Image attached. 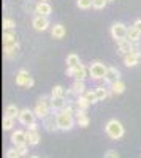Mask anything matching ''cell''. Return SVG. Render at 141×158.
I'll use <instances>...</instances> for the list:
<instances>
[{
    "label": "cell",
    "instance_id": "6da1fadb",
    "mask_svg": "<svg viewBox=\"0 0 141 158\" xmlns=\"http://www.w3.org/2000/svg\"><path fill=\"white\" fill-rule=\"evenodd\" d=\"M51 100H53V97H41L40 100H38V103L35 104V108H33V112H35L36 118L45 120L48 115H51V112H53V108H51Z\"/></svg>",
    "mask_w": 141,
    "mask_h": 158
},
{
    "label": "cell",
    "instance_id": "7a4b0ae2",
    "mask_svg": "<svg viewBox=\"0 0 141 158\" xmlns=\"http://www.w3.org/2000/svg\"><path fill=\"white\" fill-rule=\"evenodd\" d=\"M105 131H106V135L111 138V139H121L125 133V130H124V125L116 120V118H111V120L105 125Z\"/></svg>",
    "mask_w": 141,
    "mask_h": 158
},
{
    "label": "cell",
    "instance_id": "3957f363",
    "mask_svg": "<svg viewBox=\"0 0 141 158\" xmlns=\"http://www.w3.org/2000/svg\"><path fill=\"white\" fill-rule=\"evenodd\" d=\"M56 117H57L59 130H62V131H70V130L75 127V123H76L75 115L67 114L65 111H59V112H56Z\"/></svg>",
    "mask_w": 141,
    "mask_h": 158
},
{
    "label": "cell",
    "instance_id": "277c9868",
    "mask_svg": "<svg viewBox=\"0 0 141 158\" xmlns=\"http://www.w3.org/2000/svg\"><path fill=\"white\" fill-rule=\"evenodd\" d=\"M67 76L73 77L75 81H86V77L89 76V70L86 68V65L79 63V65H76V67H68Z\"/></svg>",
    "mask_w": 141,
    "mask_h": 158
},
{
    "label": "cell",
    "instance_id": "5b68a950",
    "mask_svg": "<svg viewBox=\"0 0 141 158\" xmlns=\"http://www.w3.org/2000/svg\"><path fill=\"white\" fill-rule=\"evenodd\" d=\"M106 71H108V67H105V63L94 62L91 67H89V77L94 79V81H100V79L105 77Z\"/></svg>",
    "mask_w": 141,
    "mask_h": 158
},
{
    "label": "cell",
    "instance_id": "8992f818",
    "mask_svg": "<svg viewBox=\"0 0 141 158\" xmlns=\"http://www.w3.org/2000/svg\"><path fill=\"white\" fill-rule=\"evenodd\" d=\"M111 36L116 40V41H121V40L127 38V33H129V29L125 27V25L122 22H116L111 25Z\"/></svg>",
    "mask_w": 141,
    "mask_h": 158
},
{
    "label": "cell",
    "instance_id": "52a82bcc",
    "mask_svg": "<svg viewBox=\"0 0 141 158\" xmlns=\"http://www.w3.org/2000/svg\"><path fill=\"white\" fill-rule=\"evenodd\" d=\"M35 118H36V115H35L33 111H30L29 108H24V109H21V112H19L18 120H19L22 125L29 127V125H32V123L35 122Z\"/></svg>",
    "mask_w": 141,
    "mask_h": 158
},
{
    "label": "cell",
    "instance_id": "ba28073f",
    "mask_svg": "<svg viewBox=\"0 0 141 158\" xmlns=\"http://www.w3.org/2000/svg\"><path fill=\"white\" fill-rule=\"evenodd\" d=\"M32 27L38 32H45L49 27V19L48 16H41V15H35L32 19Z\"/></svg>",
    "mask_w": 141,
    "mask_h": 158
},
{
    "label": "cell",
    "instance_id": "9c48e42d",
    "mask_svg": "<svg viewBox=\"0 0 141 158\" xmlns=\"http://www.w3.org/2000/svg\"><path fill=\"white\" fill-rule=\"evenodd\" d=\"M43 128L48 131V133H54V131L59 130V123H57L56 114H51V115H48L45 118V120H43Z\"/></svg>",
    "mask_w": 141,
    "mask_h": 158
},
{
    "label": "cell",
    "instance_id": "30bf717a",
    "mask_svg": "<svg viewBox=\"0 0 141 158\" xmlns=\"http://www.w3.org/2000/svg\"><path fill=\"white\" fill-rule=\"evenodd\" d=\"M11 142L15 144V147L22 146V144H27V131L22 130H16L11 133Z\"/></svg>",
    "mask_w": 141,
    "mask_h": 158
},
{
    "label": "cell",
    "instance_id": "8fae6325",
    "mask_svg": "<svg viewBox=\"0 0 141 158\" xmlns=\"http://www.w3.org/2000/svg\"><path fill=\"white\" fill-rule=\"evenodd\" d=\"M119 79H121V71H119L116 67H108V71H106V74H105V77H103L105 84L111 85L113 82L119 81Z\"/></svg>",
    "mask_w": 141,
    "mask_h": 158
},
{
    "label": "cell",
    "instance_id": "7c38bea8",
    "mask_svg": "<svg viewBox=\"0 0 141 158\" xmlns=\"http://www.w3.org/2000/svg\"><path fill=\"white\" fill-rule=\"evenodd\" d=\"M75 120H76V123H78L79 127H83V128H87L89 123H91V118H89L87 112L83 111V109H76L75 111Z\"/></svg>",
    "mask_w": 141,
    "mask_h": 158
},
{
    "label": "cell",
    "instance_id": "4fadbf2b",
    "mask_svg": "<svg viewBox=\"0 0 141 158\" xmlns=\"http://www.w3.org/2000/svg\"><path fill=\"white\" fill-rule=\"evenodd\" d=\"M118 48H119V54L121 56H127V54L132 52L133 43L130 41L129 38H124V40H121V41H118Z\"/></svg>",
    "mask_w": 141,
    "mask_h": 158
},
{
    "label": "cell",
    "instance_id": "5bb4252c",
    "mask_svg": "<svg viewBox=\"0 0 141 158\" xmlns=\"http://www.w3.org/2000/svg\"><path fill=\"white\" fill-rule=\"evenodd\" d=\"M67 100L65 97H53V100H51V108H53V112H59L62 109H65L67 106Z\"/></svg>",
    "mask_w": 141,
    "mask_h": 158
},
{
    "label": "cell",
    "instance_id": "9a60e30c",
    "mask_svg": "<svg viewBox=\"0 0 141 158\" xmlns=\"http://www.w3.org/2000/svg\"><path fill=\"white\" fill-rule=\"evenodd\" d=\"M35 13L36 15H41V16H49L51 13H53V6L48 2H38L35 5Z\"/></svg>",
    "mask_w": 141,
    "mask_h": 158
},
{
    "label": "cell",
    "instance_id": "2e32d148",
    "mask_svg": "<svg viewBox=\"0 0 141 158\" xmlns=\"http://www.w3.org/2000/svg\"><path fill=\"white\" fill-rule=\"evenodd\" d=\"M139 59H141L139 54L130 52V54L124 56V65H125V67H136V65L139 63Z\"/></svg>",
    "mask_w": 141,
    "mask_h": 158
},
{
    "label": "cell",
    "instance_id": "e0dca14e",
    "mask_svg": "<svg viewBox=\"0 0 141 158\" xmlns=\"http://www.w3.org/2000/svg\"><path fill=\"white\" fill-rule=\"evenodd\" d=\"M124 92H125V84L121 81V79L109 85V95H121V94H124Z\"/></svg>",
    "mask_w": 141,
    "mask_h": 158
},
{
    "label": "cell",
    "instance_id": "ac0fdd59",
    "mask_svg": "<svg viewBox=\"0 0 141 158\" xmlns=\"http://www.w3.org/2000/svg\"><path fill=\"white\" fill-rule=\"evenodd\" d=\"M65 33H67V30H65V27H63L62 24H54L53 27H51V35H53V38H56V40L63 38Z\"/></svg>",
    "mask_w": 141,
    "mask_h": 158
},
{
    "label": "cell",
    "instance_id": "d6986e66",
    "mask_svg": "<svg viewBox=\"0 0 141 158\" xmlns=\"http://www.w3.org/2000/svg\"><path fill=\"white\" fill-rule=\"evenodd\" d=\"M29 79H30V74H29V71H27V70H19V71H18V74H16V85L24 87V85H25V82H27Z\"/></svg>",
    "mask_w": 141,
    "mask_h": 158
},
{
    "label": "cell",
    "instance_id": "ffe728a7",
    "mask_svg": "<svg viewBox=\"0 0 141 158\" xmlns=\"http://www.w3.org/2000/svg\"><path fill=\"white\" fill-rule=\"evenodd\" d=\"M10 44H18V38L13 30H5L3 32V46H10Z\"/></svg>",
    "mask_w": 141,
    "mask_h": 158
},
{
    "label": "cell",
    "instance_id": "44dd1931",
    "mask_svg": "<svg viewBox=\"0 0 141 158\" xmlns=\"http://www.w3.org/2000/svg\"><path fill=\"white\" fill-rule=\"evenodd\" d=\"M40 142V133L35 130H27V144L29 146H36Z\"/></svg>",
    "mask_w": 141,
    "mask_h": 158
},
{
    "label": "cell",
    "instance_id": "7402d4cb",
    "mask_svg": "<svg viewBox=\"0 0 141 158\" xmlns=\"http://www.w3.org/2000/svg\"><path fill=\"white\" fill-rule=\"evenodd\" d=\"M76 95H84L86 94V82L84 81H75L73 84H71V87H70Z\"/></svg>",
    "mask_w": 141,
    "mask_h": 158
},
{
    "label": "cell",
    "instance_id": "603a6c76",
    "mask_svg": "<svg viewBox=\"0 0 141 158\" xmlns=\"http://www.w3.org/2000/svg\"><path fill=\"white\" fill-rule=\"evenodd\" d=\"M89 106H91V103H89V100L86 98V95H79L78 98H76V103H75V108H76V109L87 111Z\"/></svg>",
    "mask_w": 141,
    "mask_h": 158
},
{
    "label": "cell",
    "instance_id": "cb8c5ba5",
    "mask_svg": "<svg viewBox=\"0 0 141 158\" xmlns=\"http://www.w3.org/2000/svg\"><path fill=\"white\" fill-rule=\"evenodd\" d=\"M19 49V43L18 44H10V46H3V56L6 59H13L16 56V52Z\"/></svg>",
    "mask_w": 141,
    "mask_h": 158
},
{
    "label": "cell",
    "instance_id": "d4e9b609",
    "mask_svg": "<svg viewBox=\"0 0 141 158\" xmlns=\"http://www.w3.org/2000/svg\"><path fill=\"white\" fill-rule=\"evenodd\" d=\"M127 38H129L132 43H138L139 40H141V32H139V30H136V29L133 27V25H132V27L129 29V33H127Z\"/></svg>",
    "mask_w": 141,
    "mask_h": 158
},
{
    "label": "cell",
    "instance_id": "484cf974",
    "mask_svg": "<svg viewBox=\"0 0 141 158\" xmlns=\"http://www.w3.org/2000/svg\"><path fill=\"white\" fill-rule=\"evenodd\" d=\"M19 112H21V111L18 109L16 104H8L6 109H5V115H6V117H11V118L19 117Z\"/></svg>",
    "mask_w": 141,
    "mask_h": 158
},
{
    "label": "cell",
    "instance_id": "4316f807",
    "mask_svg": "<svg viewBox=\"0 0 141 158\" xmlns=\"http://www.w3.org/2000/svg\"><path fill=\"white\" fill-rule=\"evenodd\" d=\"M94 90H95V95H97L98 101H103L105 98H108V97H109V90H108V89H105V87H101V85L95 87Z\"/></svg>",
    "mask_w": 141,
    "mask_h": 158
},
{
    "label": "cell",
    "instance_id": "83f0119b",
    "mask_svg": "<svg viewBox=\"0 0 141 158\" xmlns=\"http://www.w3.org/2000/svg\"><path fill=\"white\" fill-rule=\"evenodd\" d=\"M81 60H79V56L71 52V54L67 56V67H76V65H79Z\"/></svg>",
    "mask_w": 141,
    "mask_h": 158
},
{
    "label": "cell",
    "instance_id": "f1b7e54d",
    "mask_svg": "<svg viewBox=\"0 0 141 158\" xmlns=\"http://www.w3.org/2000/svg\"><path fill=\"white\" fill-rule=\"evenodd\" d=\"M2 127L3 130H13V127H15V118H11V117H6L3 115V120H2Z\"/></svg>",
    "mask_w": 141,
    "mask_h": 158
},
{
    "label": "cell",
    "instance_id": "f546056e",
    "mask_svg": "<svg viewBox=\"0 0 141 158\" xmlns=\"http://www.w3.org/2000/svg\"><path fill=\"white\" fill-rule=\"evenodd\" d=\"M67 89H63L62 85H54V89L51 90V97H65Z\"/></svg>",
    "mask_w": 141,
    "mask_h": 158
},
{
    "label": "cell",
    "instance_id": "4dcf8cb0",
    "mask_svg": "<svg viewBox=\"0 0 141 158\" xmlns=\"http://www.w3.org/2000/svg\"><path fill=\"white\" fill-rule=\"evenodd\" d=\"M76 5L81 10H89V8H94V0H78Z\"/></svg>",
    "mask_w": 141,
    "mask_h": 158
},
{
    "label": "cell",
    "instance_id": "1f68e13d",
    "mask_svg": "<svg viewBox=\"0 0 141 158\" xmlns=\"http://www.w3.org/2000/svg\"><path fill=\"white\" fill-rule=\"evenodd\" d=\"M16 22L13 19H3V30H15Z\"/></svg>",
    "mask_w": 141,
    "mask_h": 158
},
{
    "label": "cell",
    "instance_id": "d6a6232c",
    "mask_svg": "<svg viewBox=\"0 0 141 158\" xmlns=\"http://www.w3.org/2000/svg\"><path fill=\"white\" fill-rule=\"evenodd\" d=\"M84 95H86V98L89 100V103H91V104H94V103L98 101V98H97V95H95V90H87Z\"/></svg>",
    "mask_w": 141,
    "mask_h": 158
},
{
    "label": "cell",
    "instance_id": "836d02e7",
    "mask_svg": "<svg viewBox=\"0 0 141 158\" xmlns=\"http://www.w3.org/2000/svg\"><path fill=\"white\" fill-rule=\"evenodd\" d=\"M5 158H21V155H19V152H18V147L8 149L6 153H5Z\"/></svg>",
    "mask_w": 141,
    "mask_h": 158
},
{
    "label": "cell",
    "instance_id": "e575fe53",
    "mask_svg": "<svg viewBox=\"0 0 141 158\" xmlns=\"http://www.w3.org/2000/svg\"><path fill=\"white\" fill-rule=\"evenodd\" d=\"M108 3V0H94V8L95 10H103Z\"/></svg>",
    "mask_w": 141,
    "mask_h": 158
},
{
    "label": "cell",
    "instance_id": "d590c367",
    "mask_svg": "<svg viewBox=\"0 0 141 158\" xmlns=\"http://www.w3.org/2000/svg\"><path fill=\"white\" fill-rule=\"evenodd\" d=\"M18 152L21 156H25L29 152V144H22V146H18Z\"/></svg>",
    "mask_w": 141,
    "mask_h": 158
},
{
    "label": "cell",
    "instance_id": "8d00e7d4",
    "mask_svg": "<svg viewBox=\"0 0 141 158\" xmlns=\"http://www.w3.org/2000/svg\"><path fill=\"white\" fill-rule=\"evenodd\" d=\"M103 158H121V155L116 152V150H108V152H105V156Z\"/></svg>",
    "mask_w": 141,
    "mask_h": 158
},
{
    "label": "cell",
    "instance_id": "74e56055",
    "mask_svg": "<svg viewBox=\"0 0 141 158\" xmlns=\"http://www.w3.org/2000/svg\"><path fill=\"white\" fill-rule=\"evenodd\" d=\"M133 27H135L136 30H139V32H141V19H136V21L133 22Z\"/></svg>",
    "mask_w": 141,
    "mask_h": 158
},
{
    "label": "cell",
    "instance_id": "f35d334b",
    "mask_svg": "<svg viewBox=\"0 0 141 158\" xmlns=\"http://www.w3.org/2000/svg\"><path fill=\"white\" fill-rule=\"evenodd\" d=\"M33 84H35V82H33V79H32V76H30V79H29L27 82H25V85H24V87H25V89H30V87H33Z\"/></svg>",
    "mask_w": 141,
    "mask_h": 158
},
{
    "label": "cell",
    "instance_id": "ab89813d",
    "mask_svg": "<svg viewBox=\"0 0 141 158\" xmlns=\"http://www.w3.org/2000/svg\"><path fill=\"white\" fill-rule=\"evenodd\" d=\"M27 130H35V131H38V123H36V122H33L32 125H29V127H27Z\"/></svg>",
    "mask_w": 141,
    "mask_h": 158
},
{
    "label": "cell",
    "instance_id": "60d3db41",
    "mask_svg": "<svg viewBox=\"0 0 141 158\" xmlns=\"http://www.w3.org/2000/svg\"><path fill=\"white\" fill-rule=\"evenodd\" d=\"M138 46H139V49H141V40H139V41H138Z\"/></svg>",
    "mask_w": 141,
    "mask_h": 158
},
{
    "label": "cell",
    "instance_id": "b9f144b4",
    "mask_svg": "<svg viewBox=\"0 0 141 158\" xmlns=\"http://www.w3.org/2000/svg\"><path fill=\"white\" fill-rule=\"evenodd\" d=\"M30 158H40V156H36V155H33V156H30Z\"/></svg>",
    "mask_w": 141,
    "mask_h": 158
},
{
    "label": "cell",
    "instance_id": "7bdbcfd3",
    "mask_svg": "<svg viewBox=\"0 0 141 158\" xmlns=\"http://www.w3.org/2000/svg\"><path fill=\"white\" fill-rule=\"evenodd\" d=\"M108 2H114V0H108Z\"/></svg>",
    "mask_w": 141,
    "mask_h": 158
}]
</instances>
